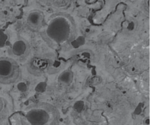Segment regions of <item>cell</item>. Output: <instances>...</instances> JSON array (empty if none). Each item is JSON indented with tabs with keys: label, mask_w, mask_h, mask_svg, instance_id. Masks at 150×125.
Returning <instances> with one entry per match:
<instances>
[{
	"label": "cell",
	"mask_w": 150,
	"mask_h": 125,
	"mask_svg": "<svg viewBox=\"0 0 150 125\" xmlns=\"http://www.w3.org/2000/svg\"><path fill=\"white\" fill-rule=\"evenodd\" d=\"M74 108L76 112H81L84 109V103L82 101H78L74 104Z\"/></svg>",
	"instance_id": "5b68a950"
},
{
	"label": "cell",
	"mask_w": 150,
	"mask_h": 125,
	"mask_svg": "<svg viewBox=\"0 0 150 125\" xmlns=\"http://www.w3.org/2000/svg\"><path fill=\"white\" fill-rule=\"evenodd\" d=\"M43 20V16L41 12L34 10L30 12L27 17V25L31 30L39 31L42 26Z\"/></svg>",
	"instance_id": "3957f363"
},
{
	"label": "cell",
	"mask_w": 150,
	"mask_h": 125,
	"mask_svg": "<svg viewBox=\"0 0 150 125\" xmlns=\"http://www.w3.org/2000/svg\"><path fill=\"white\" fill-rule=\"evenodd\" d=\"M52 113L50 107L45 103L32 104L27 107L21 115V125H51Z\"/></svg>",
	"instance_id": "6da1fadb"
},
{
	"label": "cell",
	"mask_w": 150,
	"mask_h": 125,
	"mask_svg": "<svg viewBox=\"0 0 150 125\" xmlns=\"http://www.w3.org/2000/svg\"><path fill=\"white\" fill-rule=\"evenodd\" d=\"M27 45L24 41H17L15 43L13 47L14 54L16 56H21L24 54L26 50Z\"/></svg>",
	"instance_id": "277c9868"
},
{
	"label": "cell",
	"mask_w": 150,
	"mask_h": 125,
	"mask_svg": "<svg viewBox=\"0 0 150 125\" xmlns=\"http://www.w3.org/2000/svg\"><path fill=\"white\" fill-rule=\"evenodd\" d=\"M21 70L18 62L9 57H0V83L11 84L19 81Z\"/></svg>",
	"instance_id": "7a4b0ae2"
},
{
	"label": "cell",
	"mask_w": 150,
	"mask_h": 125,
	"mask_svg": "<svg viewBox=\"0 0 150 125\" xmlns=\"http://www.w3.org/2000/svg\"><path fill=\"white\" fill-rule=\"evenodd\" d=\"M6 101L4 99L0 97V116H1L4 113V111L6 109Z\"/></svg>",
	"instance_id": "8992f818"
},
{
	"label": "cell",
	"mask_w": 150,
	"mask_h": 125,
	"mask_svg": "<svg viewBox=\"0 0 150 125\" xmlns=\"http://www.w3.org/2000/svg\"><path fill=\"white\" fill-rule=\"evenodd\" d=\"M142 108L141 105H139L135 109L134 113L136 115H139L142 112Z\"/></svg>",
	"instance_id": "52a82bcc"
}]
</instances>
